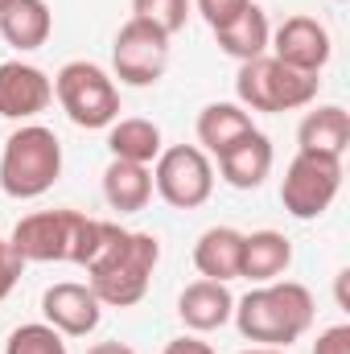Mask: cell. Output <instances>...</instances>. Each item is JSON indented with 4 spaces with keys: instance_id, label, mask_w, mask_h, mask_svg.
I'll return each mask as SVG.
<instances>
[{
    "instance_id": "6da1fadb",
    "label": "cell",
    "mask_w": 350,
    "mask_h": 354,
    "mask_svg": "<svg viewBox=\"0 0 350 354\" xmlns=\"http://www.w3.org/2000/svg\"><path fill=\"white\" fill-rule=\"evenodd\" d=\"M161 260V243L149 231H124L120 223L107 227V239L99 243L95 260L87 264L91 292L99 297V305L111 309H132L153 280V268Z\"/></svg>"
},
{
    "instance_id": "7a4b0ae2",
    "label": "cell",
    "mask_w": 350,
    "mask_h": 354,
    "mask_svg": "<svg viewBox=\"0 0 350 354\" xmlns=\"http://www.w3.org/2000/svg\"><path fill=\"white\" fill-rule=\"evenodd\" d=\"M103 218H87L79 210H37L25 214L12 227V252L25 264H79L87 268L99 252V243L107 239Z\"/></svg>"
},
{
    "instance_id": "3957f363",
    "label": "cell",
    "mask_w": 350,
    "mask_h": 354,
    "mask_svg": "<svg viewBox=\"0 0 350 354\" xmlns=\"http://www.w3.org/2000/svg\"><path fill=\"white\" fill-rule=\"evenodd\" d=\"M313 292L297 280H268L252 288L243 301H235V326L248 342L260 346H293L313 326Z\"/></svg>"
},
{
    "instance_id": "277c9868",
    "label": "cell",
    "mask_w": 350,
    "mask_h": 354,
    "mask_svg": "<svg viewBox=\"0 0 350 354\" xmlns=\"http://www.w3.org/2000/svg\"><path fill=\"white\" fill-rule=\"evenodd\" d=\"M62 177V145L50 128L25 124L4 140L0 153V189L17 202L42 198Z\"/></svg>"
},
{
    "instance_id": "5b68a950",
    "label": "cell",
    "mask_w": 350,
    "mask_h": 354,
    "mask_svg": "<svg viewBox=\"0 0 350 354\" xmlns=\"http://www.w3.org/2000/svg\"><path fill=\"white\" fill-rule=\"evenodd\" d=\"M322 91L317 75H305V71H293L284 62H276L272 54H260L252 62H239V79H235V95L243 107L252 111H297V107H309Z\"/></svg>"
},
{
    "instance_id": "8992f818",
    "label": "cell",
    "mask_w": 350,
    "mask_h": 354,
    "mask_svg": "<svg viewBox=\"0 0 350 354\" xmlns=\"http://www.w3.org/2000/svg\"><path fill=\"white\" fill-rule=\"evenodd\" d=\"M54 95L79 128H111L120 120V91L95 62H66L54 75Z\"/></svg>"
},
{
    "instance_id": "52a82bcc",
    "label": "cell",
    "mask_w": 350,
    "mask_h": 354,
    "mask_svg": "<svg viewBox=\"0 0 350 354\" xmlns=\"http://www.w3.org/2000/svg\"><path fill=\"white\" fill-rule=\"evenodd\" d=\"M342 189V161L338 157H317V153H297L280 181V202L293 218L309 223L330 210V202Z\"/></svg>"
},
{
    "instance_id": "ba28073f",
    "label": "cell",
    "mask_w": 350,
    "mask_h": 354,
    "mask_svg": "<svg viewBox=\"0 0 350 354\" xmlns=\"http://www.w3.org/2000/svg\"><path fill=\"white\" fill-rule=\"evenodd\" d=\"M153 185L174 210H194L214 194V165L198 145H174V149H161Z\"/></svg>"
},
{
    "instance_id": "9c48e42d",
    "label": "cell",
    "mask_w": 350,
    "mask_h": 354,
    "mask_svg": "<svg viewBox=\"0 0 350 354\" xmlns=\"http://www.w3.org/2000/svg\"><path fill=\"white\" fill-rule=\"evenodd\" d=\"M111 66H116V79L128 83V87H153L165 66H169V37L145 21H124L120 33H116V46H111Z\"/></svg>"
},
{
    "instance_id": "30bf717a",
    "label": "cell",
    "mask_w": 350,
    "mask_h": 354,
    "mask_svg": "<svg viewBox=\"0 0 350 354\" xmlns=\"http://www.w3.org/2000/svg\"><path fill=\"white\" fill-rule=\"evenodd\" d=\"M272 58L293 66V71H305V75H322V66L330 62L334 46H330V29L313 17H288L276 33H272Z\"/></svg>"
},
{
    "instance_id": "8fae6325",
    "label": "cell",
    "mask_w": 350,
    "mask_h": 354,
    "mask_svg": "<svg viewBox=\"0 0 350 354\" xmlns=\"http://www.w3.org/2000/svg\"><path fill=\"white\" fill-rule=\"evenodd\" d=\"M54 103V79L33 62H0V115L4 120H33Z\"/></svg>"
},
{
    "instance_id": "7c38bea8",
    "label": "cell",
    "mask_w": 350,
    "mask_h": 354,
    "mask_svg": "<svg viewBox=\"0 0 350 354\" xmlns=\"http://www.w3.org/2000/svg\"><path fill=\"white\" fill-rule=\"evenodd\" d=\"M42 313H46V326H54L62 338H87L91 330L99 326V317H103V305L91 292V284L62 280V284L46 288Z\"/></svg>"
},
{
    "instance_id": "4fadbf2b",
    "label": "cell",
    "mask_w": 350,
    "mask_h": 354,
    "mask_svg": "<svg viewBox=\"0 0 350 354\" xmlns=\"http://www.w3.org/2000/svg\"><path fill=\"white\" fill-rule=\"evenodd\" d=\"M235 313V297L227 292V284L219 280H194L181 288L177 297V317L185 322V330L194 334H210L219 326H227Z\"/></svg>"
},
{
    "instance_id": "5bb4252c",
    "label": "cell",
    "mask_w": 350,
    "mask_h": 354,
    "mask_svg": "<svg viewBox=\"0 0 350 354\" xmlns=\"http://www.w3.org/2000/svg\"><path fill=\"white\" fill-rule=\"evenodd\" d=\"M219 174L227 185L235 189H256L264 185V177L272 174V140L264 136L260 128L248 132L243 140H235L231 149L219 153Z\"/></svg>"
},
{
    "instance_id": "9a60e30c",
    "label": "cell",
    "mask_w": 350,
    "mask_h": 354,
    "mask_svg": "<svg viewBox=\"0 0 350 354\" xmlns=\"http://www.w3.org/2000/svg\"><path fill=\"white\" fill-rule=\"evenodd\" d=\"M243 264V231L235 227H210L202 231V239L194 243V268L202 272V280H235Z\"/></svg>"
},
{
    "instance_id": "2e32d148",
    "label": "cell",
    "mask_w": 350,
    "mask_h": 354,
    "mask_svg": "<svg viewBox=\"0 0 350 354\" xmlns=\"http://www.w3.org/2000/svg\"><path fill=\"white\" fill-rule=\"evenodd\" d=\"M297 145H301V153H317V157H338L342 161V153H347V145H350L347 107L330 103V107L309 111L301 120V128H297Z\"/></svg>"
},
{
    "instance_id": "e0dca14e",
    "label": "cell",
    "mask_w": 350,
    "mask_h": 354,
    "mask_svg": "<svg viewBox=\"0 0 350 354\" xmlns=\"http://www.w3.org/2000/svg\"><path fill=\"white\" fill-rule=\"evenodd\" d=\"M103 198H107V206L120 210V214L145 210L149 198H153V174H149V165L111 157V165L103 169Z\"/></svg>"
},
{
    "instance_id": "ac0fdd59",
    "label": "cell",
    "mask_w": 350,
    "mask_h": 354,
    "mask_svg": "<svg viewBox=\"0 0 350 354\" xmlns=\"http://www.w3.org/2000/svg\"><path fill=\"white\" fill-rule=\"evenodd\" d=\"M50 29H54V17L46 0H12L0 12V37L12 50H42L50 41Z\"/></svg>"
},
{
    "instance_id": "d6986e66",
    "label": "cell",
    "mask_w": 350,
    "mask_h": 354,
    "mask_svg": "<svg viewBox=\"0 0 350 354\" xmlns=\"http://www.w3.org/2000/svg\"><path fill=\"white\" fill-rule=\"evenodd\" d=\"M293 264V243L280 235V231H252L243 235V264H239V276L256 280V284H268V280H280Z\"/></svg>"
},
{
    "instance_id": "ffe728a7",
    "label": "cell",
    "mask_w": 350,
    "mask_h": 354,
    "mask_svg": "<svg viewBox=\"0 0 350 354\" xmlns=\"http://www.w3.org/2000/svg\"><path fill=\"white\" fill-rule=\"evenodd\" d=\"M214 41L227 58H239V62H252L260 58L272 41V29H268V17H264L260 4H248L235 21H227L223 29H214Z\"/></svg>"
},
{
    "instance_id": "44dd1931",
    "label": "cell",
    "mask_w": 350,
    "mask_h": 354,
    "mask_svg": "<svg viewBox=\"0 0 350 354\" xmlns=\"http://www.w3.org/2000/svg\"><path fill=\"white\" fill-rule=\"evenodd\" d=\"M248 132H256V124H252V115H248L239 103H210V107H202V115H198V145H202V153H210V157H219L223 149H231V145L243 140Z\"/></svg>"
},
{
    "instance_id": "7402d4cb",
    "label": "cell",
    "mask_w": 350,
    "mask_h": 354,
    "mask_svg": "<svg viewBox=\"0 0 350 354\" xmlns=\"http://www.w3.org/2000/svg\"><path fill=\"white\" fill-rule=\"evenodd\" d=\"M107 149H111V157H120V161L153 165V161L161 157V128H157L153 120H140V115L116 120V124L107 128Z\"/></svg>"
},
{
    "instance_id": "603a6c76",
    "label": "cell",
    "mask_w": 350,
    "mask_h": 354,
    "mask_svg": "<svg viewBox=\"0 0 350 354\" xmlns=\"http://www.w3.org/2000/svg\"><path fill=\"white\" fill-rule=\"evenodd\" d=\"M132 17L161 29L165 37H174L190 21V0H132Z\"/></svg>"
},
{
    "instance_id": "cb8c5ba5",
    "label": "cell",
    "mask_w": 350,
    "mask_h": 354,
    "mask_svg": "<svg viewBox=\"0 0 350 354\" xmlns=\"http://www.w3.org/2000/svg\"><path fill=\"white\" fill-rule=\"evenodd\" d=\"M4 354H66V342H62V334L54 326L29 322V326H21V330L8 334Z\"/></svg>"
},
{
    "instance_id": "d4e9b609",
    "label": "cell",
    "mask_w": 350,
    "mask_h": 354,
    "mask_svg": "<svg viewBox=\"0 0 350 354\" xmlns=\"http://www.w3.org/2000/svg\"><path fill=\"white\" fill-rule=\"evenodd\" d=\"M194 4H198V12L206 17V25H210V29H223L227 21H235V17L243 12L252 0H194Z\"/></svg>"
},
{
    "instance_id": "484cf974",
    "label": "cell",
    "mask_w": 350,
    "mask_h": 354,
    "mask_svg": "<svg viewBox=\"0 0 350 354\" xmlns=\"http://www.w3.org/2000/svg\"><path fill=\"white\" fill-rule=\"evenodd\" d=\"M21 272H25V260L12 252V243H8V239H0V301L17 288Z\"/></svg>"
},
{
    "instance_id": "4316f807",
    "label": "cell",
    "mask_w": 350,
    "mask_h": 354,
    "mask_svg": "<svg viewBox=\"0 0 350 354\" xmlns=\"http://www.w3.org/2000/svg\"><path fill=\"white\" fill-rule=\"evenodd\" d=\"M313 354H350V326H330L317 334Z\"/></svg>"
},
{
    "instance_id": "83f0119b",
    "label": "cell",
    "mask_w": 350,
    "mask_h": 354,
    "mask_svg": "<svg viewBox=\"0 0 350 354\" xmlns=\"http://www.w3.org/2000/svg\"><path fill=\"white\" fill-rule=\"evenodd\" d=\"M161 354H214V351H210L206 342H198V338H174Z\"/></svg>"
},
{
    "instance_id": "f1b7e54d",
    "label": "cell",
    "mask_w": 350,
    "mask_h": 354,
    "mask_svg": "<svg viewBox=\"0 0 350 354\" xmlns=\"http://www.w3.org/2000/svg\"><path fill=\"white\" fill-rule=\"evenodd\" d=\"M87 354H136L128 342H95V346H87Z\"/></svg>"
},
{
    "instance_id": "f546056e",
    "label": "cell",
    "mask_w": 350,
    "mask_h": 354,
    "mask_svg": "<svg viewBox=\"0 0 350 354\" xmlns=\"http://www.w3.org/2000/svg\"><path fill=\"white\" fill-rule=\"evenodd\" d=\"M243 354H288L284 346H252V351H243Z\"/></svg>"
},
{
    "instance_id": "4dcf8cb0",
    "label": "cell",
    "mask_w": 350,
    "mask_h": 354,
    "mask_svg": "<svg viewBox=\"0 0 350 354\" xmlns=\"http://www.w3.org/2000/svg\"><path fill=\"white\" fill-rule=\"evenodd\" d=\"M8 4H12V0H0V12H4V8H8Z\"/></svg>"
},
{
    "instance_id": "1f68e13d",
    "label": "cell",
    "mask_w": 350,
    "mask_h": 354,
    "mask_svg": "<svg viewBox=\"0 0 350 354\" xmlns=\"http://www.w3.org/2000/svg\"><path fill=\"white\" fill-rule=\"evenodd\" d=\"M338 4H342V0H338Z\"/></svg>"
}]
</instances>
